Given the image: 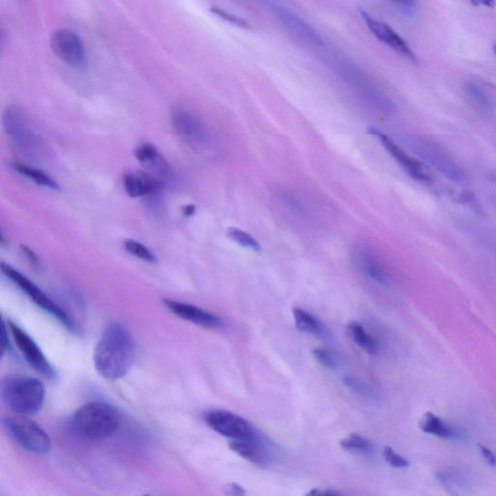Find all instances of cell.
Instances as JSON below:
<instances>
[{
    "mask_svg": "<svg viewBox=\"0 0 496 496\" xmlns=\"http://www.w3.org/2000/svg\"><path fill=\"white\" fill-rule=\"evenodd\" d=\"M204 419L211 430L232 440H250L259 435L250 422L233 412L216 409L208 411Z\"/></svg>",
    "mask_w": 496,
    "mask_h": 496,
    "instance_id": "52a82bcc",
    "label": "cell"
},
{
    "mask_svg": "<svg viewBox=\"0 0 496 496\" xmlns=\"http://www.w3.org/2000/svg\"><path fill=\"white\" fill-rule=\"evenodd\" d=\"M223 492L227 496H246V490L240 485L235 482H229L223 487Z\"/></svg>",
    "mask_w": 496,
    "mask_h": 496,
    "instance_id": "1f68e13d",
    "label": "cell"
},
{
    "mask_svg": "<svg viewBox=\"0 0 496 496\" xmlns=\"http://www.w3.org/2000/svg\"><path fill=\"white\" fill-rule=\"evenodd\" d=\"M135 157L143 167L151 171L154 177L165 180L172 176V170L166 160L156 146L151 143H143L135 150Z\"/></svg>",
    "mask_w": 496,
    "mask_h": 496,
    "instance_id": "d6986e66",
    "label": "cell"
},
{
    "mask_svg": "<svg viewBox=\"0 0 496 496\" xmlns=\"http://www.w3.org/2000/svg\"><path fill=\"white\" fill-rule=\"evenodd\" d=\"M352 261L356 269L371 280L381 285L390 283L386 267L375 251L368 246H359L352 252Z\"/></svg>",
    "mask_w": 496,
    "mask_h": 496,
    "instance_id": "5bb4252c",
    "label": "cell"
},
{
    "mask_svg": "<svg viewBox=\"0 0 496 496\" xmlns=\"http://www.w3.org/2000/svg\"><path fill=\"white\" fill-rule=\"evenodd\" d=\"M124 248L128 253L137 257L138 259L142 260V261L151 263V264L157 262V257L154 255L153 252L143 246V243H139V241L126 240L124 241Z\"/></svg>",
    "mask_w": 496,
    "mask_h": 496,
    "instance_id": "d4e9b609",
    "label": "cell"
},
{
    "mask_svg": "<svg viewBox=\"0 0 496 496\" xmlns=\"http://www.w3.org/2000/svg\"><path fill=\"white\" fill-rule=\"evenodd\" d=\"M228 236L235 243L243 246V248H249L254 251H259L261 249L258 241L255 238L252 237L250 234H248V232L243 231V230L238 229V228H230L228 230Z\"/></svg>",
    "mask_w": 496,
    "mask_h": 496,
    "instance_id": "484cf974",
    "label": "cell"
},
{
    "mask_svg": "<svg viewBox=\"0 0 496 496\" xmlns=\"http://www.w3.org/2000/svg\"><path fill=\"white\" fill-rule=\"evenodd\" d=\"M164 303L171 313L192 324L208 329H219L223 326V321L218 316L196 305L173 300H165Z\"/></svg>",
    "mask_w": 496,
    "mask_h": 496,
    "instance_id": "2e32d148",
    "label": "cell"
},
{
    "mask_svg": "<svg viewBox=\"0 0 496 496\" xmlns=\"http://www.w3.org/2000/svg\"><path fill=\"white\" fill-rule=\"evenodd\" d=\"M265 5L272 11L284 26H286L293 34L302 37L303 39L308 40L317 46H323L324 39L317 29H314L310 24L300 18L296 13L289 10L288 8L283 5L275 4V2H265Z\"/></svg>",
    "mask_w": 496,
    "mask_h": 496,
    "instance_id": "4fadbf2b",
    "label": "cell"
},
{
    "mask_svg": "<svg viewBox=\"0 0 496 496\" xmlns=\"http://www.w3.org/2000/svg\"><path fill=\"white\" fill-rule=\"evenodd\" d=\"M293 315H294L295 323H296L298 329L302 332L313 335H323L325 330L323 326L313 314L302 310V308H294Z\"/></svg>",
    "mask_w": 496,
    "mask_h": 496,
    "instance_id": "603a6c76",
    "label": "cell"
},
{
    "mask_svg": "<svg viewBox=\"0 0 496 496\" xmlns=\"http://www.w3.org/2000/svg\"><path fill=\"white\" fill-rule=\"evenodd\" d=\"M467 91L469 94H470L474 99H476L477 102H479L480 104L487 106V107L492 105V101H490L487 94L485 93L478 86L475 85V83H468Z\"/></svg>",
    "mask_w": 496,
    "mask_h": 496,
    "instance_id": "4dcf8cb0",
    "label": "cell"
},
{
    "mask_svg": "<svg viewBox=\"0 0 496 496\" xmlns=\"http://www.w3.org/2000/svg\"><path fill=\"white\" fill-rule=\"evenodd\" d=\"M360 16L364 19L368 29H370L374 36L378 38L381 42L389 46L390 48L397 51V53L400 54L401 56H405V58L410 59L411 61H417L416 56H415L413 51L409 47L408 43L389 24L375 20L368 12H365L364 9H360Z\"/></svg>",
    "mask_w": 496,
    "mask_h": 496,
    "instance_id": "9a60e30c",
    "label": "cell"
},
{
    "mask_svg": "<svg viewBox=\"0 0 496 496\" xmlns=\"http://www.w3.org/2000/svg\"><path fill=\"white\" fill-rule=\"evenodd\" d=\"M1 398L8 408L24 416L36 413L45 400L41 381L28 376H13L1 384Z\"/></svg>",
    "mask_w": 496,
    "mask_h": 496,
    "instance_id": "3957f363",
    "label": "cell"
},
{
    "mask_svg": "<svg viewBox=\"0 0 496 496\" xmlns=\"http://www.w3.org/2000/svg\"><path fill=\"white\" fill-rule=\"evenodd\" d=\"M269 442L259 435L250 440H232L229 447L236 454L254 465L264 466L272 462Z\"/></svg>",
    "mask_w": 496,
    "mask_h": 496,
    "instance_id": "e0dca14e",
    "label": "cell"
},
{
    "mask_svg": "<svg viewBox=\"0 0 496 496\" xmlns=\"http://www.w3.org/2000/svg\"><path fill=\"white\" fill-rule=\"evenodd\" d=\"M419 425L422 432L440 438L459 439L462 435L459 430L447 424L432 412H427L422 416Z\"/></svg>",
    "mask_w": 496,
    "mask_h": 496,
    "instance_id": "ffe728a7",
    "label": "cell"
},
{
    "mask_svg": "<svg viewBox=\"0 0 496 496\" xmlns=\"http://www.w3.org/2000/svg\"><path fill=\"white\" fill-rule=\"evenodd\" d=\"M8 329H9L13 340L18 347L19 350L23 354L26 362L34 368L37 373L42 374L48 378H54L56 376L55 370L51 367L47 358L40 348L39 345L34 340V338L24 332L21 328L13 322H8Z\"/></svg>",
    "mask_w": 496,
    "mask_h": 496,
    "instance_id": "8fae6325",
    "label": "cell"
},
{
    "mask_svg": "<svg viewBox=\"0 0 496 496\" xmlns=\"http://www.w3.org/2000/svg\"><path fill=\"white\" fill-rule=\"evenodd\" d=\"M368 133L380 141L385 150L414 180L422 181V183H432L433 180L432 173L428 169L427 165L409 156L401 146L394 142V140L391 139L388 135L384 134V133L379 131V130L370 128L368 129Z\"/></svg>",
    "mask_w": 496,
    "mask_h": 496,
    "instance_id": "30bf717a",
    "label": "cell"
},
{
    "mask_svg": "<svg viewBox=\"0 0 496 496\" xmlns=\"http://www.w3.org/2000/svg\"><path fill=\"white\" fill-rule=\"evenodd\" d=\"M340 446L345 451L356 455H370L374 451L373 442L356 433L343 439L340 441Z\"/></svg>",
    "mask_w": 496,
    "mask_h": 496,
    "instance_id": "cb8c5ba5",
    "label": "cell"
},
{
    "mask_svg": "<svg viewBox=\"0 0 496 496\" xmlns=\"http://www.w3.org/2000/svg\"><path fill=\"white\" fill-rule=\"evenodd\" d=\"M398 5V7L400 8L401 10L403 11L405 13H408V14H412L414 11V4L413 2H408V1H401V2H397L395 4Z\"/></svg>",
    "mask_w": 496,
    "mask_h": 496,
    "instance_id": "d590c367",
    "label": "cell"
},
{
    "mask_svg": "<svg viewBox=\"0 0 496 496\" xmlns=\"http://www.w3.org/2000/svg\"><path fill=\"white\" fill-rule=\"evenodd\" d=\"M173 129L187 145L199 151L208 150L211 146L210 132L205 124L188 111L175 108L171 116Z\"/></svg>",
    "mask_w": 496,
    "mask_h": 496,
    "instance_id": "ba28073f",
    "label": "cell"
},
{
    "mask_svg": "<svg viewBox=\"0 0 496 496\" xmlns=\"http://www.w3.org/2000/svg\"><path fill=\"white\" fill-rule=\"evenodd\" d=\"M121 422V414L113 406L93 401L78 409L72 418V427L81 437L100 440L115 433Z\"/></svg>",
    "mask_w": 496,
    "mask_h": 496,
    "instance_id": "7a4b0ae2",
    "label": "cell"
},
{
    "mask_svg": "<svg viewBox=\"0 0 496 496\" xmlns=\"http://www.w3.org/2000/svg\"><path fill=\"white\" fill-rule=\"evenodd\" d=\"M4 123L8 136L16 148L29 159L41 160L47 156V146L29 126L20 110L8 107L4 113Z\"/></svg>",
    "mask_w": 496,
    "mask_h": 496,
    "instance_id": "277c9868",
    "label": "cell"
},
{
    "mask_svg": "<svg viewBox=\"0 0 496 496\" xmlns=\"http://www.w3.org/2000/svg\"><path fill=\"white\" fill-rule=\"evenodd\" d=\"M1 337V353L4 355L10 349L9 340H8V327L5 323L2 324Z\"/></svg>",
    "mask_w": 496,
    "mask_h": 496,
    "instance_id": "e575fe53",
    "label": "cell"
},
{
    "mask_svg": "<svg viewBox=\"0 0 496 496\" xmlns=\"http://www.w3.org/2000/svg\"><path fill=\"white\" fill-rule=\"evenodd\" d=\"M211 12L216 15V17L221 19V20L234 24V26H238V28L246 29H252L251 24H249L248 21L245 20V19L238 17L237 15L231 14V13L227 12V11L221 9V8L211 7Z\"/></svg>",
    "mask_w": 496,
    "mask_h": 496,
    "instance_id": "4316f807",
    "label": "cell"
},
{
    "mask_svg": "<svg viewBox=\"0 0 496 496\" xmlns=\"http://www.w3.org/2000/svg\"><path fill=\"white\" fill-rule=\"evenodd\" d=\"M195 211V207L193 205H189L186 206V210H184V213L187 214V216H191V214L193 213Z\"/></svg>",
    "mask_w": 496,
    "mask_h": 496,
    "instance_id": "8d00e7d4",
    "label": "cell"
},
{
    "mask_svg": "<svg viewBox=\"0 0 496 496\" xmlns=\"http://www.w3.org/2000/svg\"><path fill=\"white\" fill-rule=\"evenodd\" d=\"M143 496H151V495H143Z\"/></svg>",
    "mask_w": 496,
    "mask_h": 496,
    "instance_id": "ab89813d",
    "label": "cell"
},
{
    "mask_svg": "<svg viewBox=\"0 0 496 496\" xmlns=\"http://www.w3.org/2000/svg\"><path fill=\"white\" fill-rule=\"evenodd\" d=\"M5 430L21 448L34 454L45 455L51 451V444L47 432L36 422L23 416L4 419Z\"/></svg>",
    "mask_w": 496,
    "mask_h": 496,
    "instance_id": "5b68a950",
    "label": "cell"
},
{
    "mask_svg": "<svg viewBox=\"0 0 496 496\" xmlns=\"http://www.w3.org/2000/svg\"><path fill=\"white\" fill-rule=\"evenodd\" d=\"M1 270L2 273L6 275V278H9L12 283H14L15 285H17L35 305L47 311L51 316L55 317L69 330H72V332L76 330L74 322L72 321V319L67 315V313L62 308H59V305L53 302L39 287L35 285L31 279L26 278V275L15 270L11 265L4 264V263H2Z\"/></svg>",
    "mask_w": 496,
    "mask_h": 496,
    "instance_id": "8992f818",
    "label": "cell"
},
{
    "mask_svg": "<svg viewBox=\"0 0 496 496\" xmlns=\"http://www.w3.org/2000/svg\"><path fill=\"white\" fill-rule=\"evenodd\" d=\"M384 459L390 465L395 468H406L409 462L403 455H398L392 447L386 446L383 451Z\"/></svg>",
    "mask_w": 496,
    "mask_h": 496,
    "instance_id": "f1b7e54d",
    "label": "cell"
},
{
    "mask_svg": "<svg viewBox=\"0 0 496 496\" xmlns=\"http://www.w3.org/2000/svg\"><path fill=\"white\" fill-rule=\"evenodd\" d=\"M51 48L61 61L73 69H83L88 64L85 45L71 29H61L54 32Z\"/></svg>",
    "mask_w": 496,
    "mask_h": 496,
    "instance_id": "9c48e42d",
    "label": "cell"
},
{
    "mask_svg": "<svg viewBox=\"0 0 496 496\" xmlns=\"http://www.w3.org/2000/svg\"><path fill=\"white\" fill-rule=\"evenodd\" d=\"M482 4L486 5V6L490 7V8H493V6H495V2H492V1L482 2Z\"/></svg>",
    "mask_w": 496,
    "mask_h": 496,
    "instance_id": "74e56055",
    "label": "cell"
},
{
    "mask_svg": "<svg viewBox=\"0 0 496 496\" xmlns=\"http://www.w3.org/2000/svg\"><path fill=\"white\" fill-rule=\"evenodd\" d=\"M135 355L136 347L128 330L113 322L106 328L94 349V367L103 378L118 380L131 370Z\"/></svg>",
    "mask_w": 496,
    "mask_h": 496,
    "instance_id": "6da1fadb",
    "label": "cell"
},
{
    "mask_svg": "<svg viewBox=\"0 0 496 496\" xmlns=\"http://www.w3.org/2000/svg\"><path fill=\"white\" fill-rule=\"evenodd\" d=\"M495 55H496V45L495 46Z\"/></svg>",
    "mask_w": 496,
    "mask_h": 496,
    "instance_id": "f35d334b",
    "label": "cell"
},
{
    "mask_svg": "<svg viewBox=\"0 0 496 496\" xmlns=\"http://www.w3.org/2000/svg\"><path fill=\"white\" fill-rule=\"evenodd\" d=\"M338 71L349 85L360 92L371 104L378 107V110L386 113L392 112L394 110L391 101L373 83H370V80H368L367 77L362 74V72L355 69L354 66L343 62L338 66Z\"/></svg>",
    "mask_w": 496,
    "mask_h": 496,
    "instance_id": "7c38bea8",
    "label": "cell"
},
{
    "mask_svg": "<svg viewBox=\"0 0 496 496\" xmlns=\"http://www.w3.org/2000/svg\"><path fill=\"white\" fill-rule=\"evenodd\" d=\"M352 340L368 354H375L378 351V344L373 337L367 332L362 325L351 322L347 327Z\"/></svg>",
    "mask_w": 496,
    "mask_h": 496,
    "instance_id": "7402d4cb",
    "label": "cell"
},
{
    "mask_svg": "<svg viewBox=\"0 0 496 496\" xmlns=\"http://www.w3.org/2000/svg\"><path fill=\"white\" fill-rule=\"evenodd\" d=\"M13 169L24 178H28L29 180L34 181L37 186L47 187V188L53 189V191H59V186L53 178H51L48 173L43 171L37 169L34 166L21 163V162H14L12 164Z\"/></svg>",
    "mask_w": 496,
    "mask_h": 496,
    "instance_id": "44dd1931",
    "label": "cell"
},
{
    "mask_svg": "<svg viewBox=\"0 0 496 496\" xmlns=\"http://www.w3.org/2000/svg\"><path fill=\"white\" fill-rule=\"evenodd\" d=\"M344 383H345L346 386L348 387L351 391L356 393V394L359 395H362V397L368 398L374 397L373 390L371 389L367 383L360 381V379L347 378L344 379Z\"/></svg>",
    "mask_w": 496,
    "mask_h": 496,
    "instance_id": "83f0119b",
    "label": "cell"
},
{
    "mask_svg": "<svg viewBox=\"0 0 496 496\" xmlns=\"http://www.w3.org/2000/svg\"><path fill=\"white\" fill-rule=\"evenodd\" d=\"M479 450L480 452H481L482 459L486 460V462L487 465L492 466V467H495L496 466V455L493 454L492 451L489 448H487V447H485L484 445H480L479 444Z\"/></svg>",
    "mask_w": 496,
    "mask_h": 496,
    "instance_id": "d6a6232c",
    "label": "cell"
},
{
    "mask_svg": "<svg viewBox=\"0 0 496 496\" xmlns=\"http://www.w3.org/2000/svg\"><path fill=\"white\" fill-rule=\"evenodd\" d=\"M305 496H341L335 490L330 489H313L306 493Z\"/></svg>",
    "mask_w": 496,
    "mask_h": 496,
    "instance_id": "836d02e7",
    "label": "cell"
},
{
    "mask_svg": "<svg viewBox=\"0 0 496 496\" xmlns=\"http://www.w3.org/2000/svg\"><path fill=\"white\" fill-rule=\"evenodd\" d=\"M313 353L318 362L321 363L324 367L330 368V370H335L338 368V360L332 352L327 350V349L318 348L315 349Z\"/></svg>",
    "mask_w": 496,
    "mask_h": 496,
    "instance_id": "f546056e",
    "label": "cell"
},
{
    "mask_svg": "<svg viewBox=\"0 0 496 496\" xmlns=\"http://www.w3.org/2000/svg\"><path fill=\"white\" fill-rule=\"evenodd\" d=\"M124 191L132 198L148 196L158 193L163 187V181L150 173H126L123 180Z\"/></svg>",
    "mask_w": 496,
    "mask_h": 496,
    "instance_id": "ac0fdd59",
    "label": "cell"
}]
</instances>
